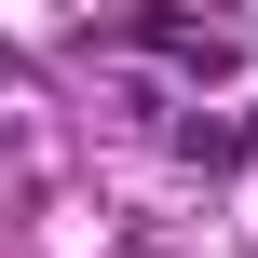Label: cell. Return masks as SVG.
<instances>
[{"label":"cell","instance_id":"6da1fadb","mask_svg":"<svg viewBox=\"0 0 258 258\" xmlns=\"http://www.w3.org/2000/svg\"><path fill=\"white\" fill-rule=\"evenodd\" d=\"M95 41H122V54H177V68H190V41H204V14H177V0H136V14H109Z\"/></svg>","mask_w":258,"mask_h":258},{"label":"cell","instance_id":"7a4b0ae2","mask_svg":"<svg viewBox=\"0 0 258 258\" xmlns=\"http://www.w3.org/2000/svg\"><path fill=\"white\" fill-rule=\"evenodd\" d=\"M177 150H190L204 177H231V163H245V122H177Z\"/></svg>","mask_w":258,"mask_h":258},{"label":"cell","instance_id":"3957f363","mask_svg":"<svg viewBox=\"0 0 258 258\" xmlns=\"http://www.w3.org/2000/svg\"><path fill=\"white\" fill-rule=\"evenodd\" d=\"M0 82H14V41H0Z\"/></svg>","mask_w":258,"mask_h":258}]
</instances>
